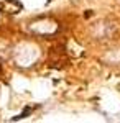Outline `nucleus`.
I'll return each mask as SVG.
<instances>
[{"mask_svg": "<svg viewBox=\"0 0 120 123\" xmlns=\"http://www.w3.org/2000/svg\"><path fill=\"white\" fill-rule=\"evenodd\" d=\"M21 8H23V5L18 0H0V12L2 13L15 15V13H20Z\"/></svg>", "mask_w": 120, "mask_h": 123, "instance_id": "f257e3e1", "label": "nucleus"}, {"mask_svg": "<svg viewBox=\"0 0 120 123\" xmlns=\"http://www.w3.org/2000/svg\"><path fill=\"white\" fill-rule=\"evenodd\" d=\"M0 72H2V66H0Z\"/></svg>", "mask_w": 120, "mask_h": 123, "instance_id": "f03ea898", "label": "nucleus"}]
</instances>
